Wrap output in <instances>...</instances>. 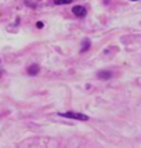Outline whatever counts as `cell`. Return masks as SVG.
<instances>
[{"label":"cell","mask_w":141,"mask_h":148,"mask_svg":"<svg viewBox=\"0 0 141 148\" xmlns=\"http://www.w3.org/2000/svg\"><path fill=\"white\" fill-rule=\"evenodd\" d=\"M73 0H54V4H57V6H60V4H70Z\"/></svg>","instance_id":"cell-6"},{"label":"cell","mask_w":141,"mask_h":148,"mask_svg":"<svg viewBox=\"0 0 141 148\" xmlns=\"http://www.w3.org/2000/svg\"><path fill=\"white\" fill-rule=\"evenodd\" d=\"M131 1H137V0H131Z\"/></svg>","instance_id":"cell-8"},{"label":"cell","mask_w":141,"mask_h":148,"mask_svg":"<svg viewBox=\"0 0 141 148\" xmlns=\"http://www.w3.org/2000/svg\"><path fill=\"white\" fill-rule=\"evenodd\" d=\"M97 76H98V79H103V80H108L109 77L112 76V73L109 71H100L98 73H97Z\"/></svg>","instance_id":"cell-4"},{"label":"cell","mask_w":141,"mask_h":148,"mask_svg":"<svg viewBox=\"0 0 141 148\" xmlns=\"http://www.w3.org/2000/svg\"><path fill=\"white\" fill-rule=\"evenodd\" d=\"M72 13L75 14L76 17H84V15L87 14V10H86L83 6H75L72 8Z\"/></svg>","instance_id":"cell-2"},{"label":"cell","mask_w":141,"mask_h":148,"mask_svg":"<svg viewBox=\"0 0 141 148\" xmlns=\"http://www.w3.org/2000/svg\"><path fill=\"white\" fill-rule=\"evenodd\" d=\"M60 116L64 118H69V119H77V121H89V116L80 114V112H73V111H68V112H60Z\"/></svg>","instance_id":"cell-1"},{"label":"cell","mask_w":141,"mask_h":148,"mask_svg":"<svg viewBox=\"0 0 141 148\" xmlns=\"http://www.w3.org/2000/svg\"><path fill=\"white\" fill-rule=\"evenodd\" d=\"M39 72H40V68H39L38 64H32L29 68H28V73H29V75H32V76L38 75Z\"/></svg>","instance_id":"cell-3"},{"label":"cell","mask_w":141,"mask_h":148,"mask_svg":"<svg viewBox=\"0 0 141 148\" xmlns=\"http://www.w3.org/2000/svg\"><path fill=\"white\" fill-rule=\"evenodd\" d=\"M36 26H38L39 29H40V28H43V22H42V21H39V22H36Z\"/></svg>","instance_id":"cell-7"},{"label":"cell","mask_w":141,"mask_h":148,"mask_svg":"<svg viewBox=\"0 0 141 148\" xmlns=\"http://www.w3.org/2000/svg\"><path fill=\"white\" fill-rule=\"evenodd\" d=\"M90 45H91V42H90L89 39H84L83 43H82V49H80V51H86V50H89Z\"/></svg>","instance_id":"cell-5"}]
</instances>
